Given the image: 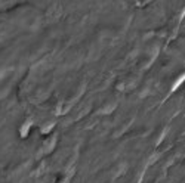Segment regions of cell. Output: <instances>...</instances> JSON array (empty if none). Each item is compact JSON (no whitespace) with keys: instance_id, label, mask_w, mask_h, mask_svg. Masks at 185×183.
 Wrapping results in <instances>:
<instances>
[{"instance_id":"6da1fadb","label":"cell","mask_w":185,"mask_h":183,"mask_svg":"<svg viewBox=\"0 0 185 183\" xmlns=\"http://www.w3.org/2000/svg\"><path fill=\"white\" fill-rule=\"evenodd\" d=\"M184 80H185V74H184V75H182V77H181V78H179V80H178V81H176V83H175V86H173V87H175V89H176V87H178V86H179V84H181V83H182V81H184Z\"/></svg>"}]
</instances>
